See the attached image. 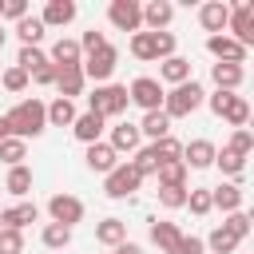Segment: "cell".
Here are the masks:
<instances>
[{
    "mask_svg": "<svg viewBox=\"0 0 254 254\" xmlns=\"http://www.w3.org/2000/svg\"><path fill=\"white\" fill-rule=\"evenodd\" d=\"M175 20V4L171 0H151L143 4V32H167Z\"/></svg>",
    "mask_w": 254,
    "mask_h": 254,
    "instance_id": "5bb4252c",
    "label": "cell"
},
{
    "mask_svg": "<svg viewBox=\"0 0 254 254\" xmlns=\"http://www.w3.org/2000/svg\"><path fill=\"white\" fill-rule=\"evenodd\" d=\"M214 167H218L226 179H238V175L246 171V159H242V155H234L230 147H222V151H214Z\"/></svg>",
    "mask_w": 254,
    "mask_h": 254,
    "instance_id": "836d02e7",
    "label": "cell"
},
{
    "mask_svg": "<svg viewBox=\"0 0 254 254\" xmlns=\"http://www.w3.org/2000/svg\"><path fill=\"white\" fill-rule=\"evenodd\" d=\"M155 179H159V187H187V163H183V159H175V163H159Z\"/></svg>",
    "mask_w": 254,
    "mask_h": 254,
    "instance_id": "1f68e13d",
    "label": "cell"
},
{
    "mask_svg": "<svg viewBox=\"0 0 254 254\" xmlns=\"http://www.w3.org/2000/svg\"><path fill=\"white\" fill-rule=\"evenodd\" d=\"M0 214H4V206H0Z\"/></svg>",
    "mask_w": 254,
    "mask_h": 254,
    "instance_id": "11a10c76",
    "label": "cell"
},
{
    "mask_svg": "<svg viewBox=\"0 0 254 254\" xmlns=\"http://www.w3.org/2000/svg\"><path fill=\"white\" fill-rule=\"evenodd\" d=\"M4 190L8 194H16V198H24L28 190H32V167H8V179H4Z\"/></svg>",
    "mask_w": 254,
    "mask_h": 254,
    "instance_id": "f546056e",
    "label": "cell"
},
{
    "mask_svg": "<svg viewBox=\"0 0 254 254\" xmlns=\"http://www.w3.org/2000/svg\"><path fill=\"white\" fill-rule=\"evenodd\" d=\"M95 242L107 246V250H115L119 242H127V222H123V218H103V222H95Z\"/></svg>",
    "mask_w": 254,
    "mask_h": 254,
    "instance_id": "d4e9b609",
    "label": "cell"
},
{
    "mask_svg": "<svg viewBox=\"0 0 254 254\" xmlns=\"http://www.w3.org/2000/svg\"><path fill=\"white\" fill-rule=\"evenodd\" d=\"M222 119H226V123H230L234 131H238V127H246V123H250V103H246V95H238V99L230 103V111H226Z\"/></svg>",
    "mask_w": 254,
    "mask_h": 254,
    "instance_id": "b9f144b4",
    "label": "cell"
},
{
    "mask_svg": "<svg viewBox=\"0 0 254 254\" xmlns=\"http://www.w3.org/2000/svg\"><path fill=\"white\" fill-rule=\"evenodd\" d=\"M44 20L40 16H24V20H16V36H20V48H40V40H44Z\"/></svg>",
    "mask_w": 254,
    "mask_h": 254,
    "instance_id": "f1b7e54d",
    "label": "cell"
},
{
    "mask_svg": "<svg viewBox=\"0 0 254 254\" xmlns=\"http://www.w3.org/2000/svg\"><path fill=\"white\" fill-rule=\"evenodd\" d=\"M48 214H52V222H60V226H75V222H83V214H87V206H83V198H75V194H52L48 198Z\"/></svg>",
    "mask_w": 254,
    "mask_h": 254,
    "instance_id": "9c48e42d",
    "label": "cell"
},
{
    "mask_svg": "<svg viewBox=\"0 0 254 254\" xmlns=\"http://www.w3.org/2000/svg\"><path fill=\"white\" fill-rule=\"evenodd\" d=\"M210 79H214V91H238L246 79V67L242 64H210Z\"/></svg>",
    "mask_w": 254,
    "mask_h": 254,
    "instance_id": "44dd1931",
    "label": "cell"
},
{
    "mask_svg": "<svg viewBox=\"0 0 254 254\" xmlns=\"http://www.w3.org/2000/svg\"><path fill=\"white\" fill-rule=\"evenodd\" d=\"M24 159H28V143H20V139H12V135L0 139V163H4V167H20Z\"/></svg>",
    "mask_w": 254,
    "mask_h": 254,
    "instance_id": "e575fe53",
    "label": "cell"
},
{
    "mask_svg": "<svg viewBox=\"0 0 254 254\" xmlns=\"http://www.w3.org/2000/svg\"><path fill=\"white\" fill-rule=\"evenodd\" d=\"M234 99H238V91H214V95H206L202 103H206V107H210V111L222 119V115L230 111V103H234Z\"/></svg>",
    "mask_w": 254,
    "mask_h": 254,
    "instance_id": "f6af8a7d",
    "label": "cell"
},
{
    "mask_svg": "<svg viewBox=\"0 0 254 254\" xmlns=\"http://www.w3.org/2000/svg\"><path fill=\"white\" fill-rule=\"evenodd\" d=\"M127 163H131V171H135L139 179H151V175L159 171V163H155V155H151V147H139V151H135V155H131Z\"/></svg>",
    "mask_w": 254,
    "mask_h": 254,
    "instance_id": "74e56055",
    "label": "cell"
},
{
    "mask_svg": "<svg viewBox=\"0 0 254 254\" xmlns=\"http://www.w3.org/2000/svg\"><path fill=\"white\" fill-rule=\"evenodd\" d=\"M79 67H83V79H95V87H99V83H111V75H115V67H119V52L107 44V48L83 56Z\"/></svg>",
    "mask_w": 254,
    "mask_h": 254,
    "instance_id": "5b68a950",
    "label": "cell"
},
{
    "mask_svg": "<svg viewBox=\"0 0 254 254\" xmlns=\"http://www.w3.org/2000/svg\"><path fill=\"white\" fill-rule=\"evenodd\" d=\"M75 0H48L44 4V12H40V20H44V28H67L71 20H75Z\"/></svg>",
    "mask_w": 254,
    "mask_h": 254,
    "instance_id": "ffe728a7",
    "label": "cell"
},
{
    "mask_svg": "<svg viewBox=\"0 0 254 254\" xmlns=\"http://www.w3.org/2000/svg\"><path fill=\"white\" fill-rule=\"evenodd\" d=\"M0 83H4V91L20 95V91H28V71L12 64V67H4V71H0Z\"/></svg>",
    "mask_w": 254,
    "mask_h": 254,
    "instance_id": "ab89813d",
    "label": "cell"
},
{
    "mask_svg": "<svg viewBox=\"0 0 254 254\" xmlns=\"http://www.w3.org/2000/svg\"><path fill=\"white\" fill-rule=\"evenodd\" d=\"M4 123H8V135H12V139L28 143V139L44 135L48 115H44V103H40V99H20L16 107H8V111H4Z\"/></svg>",
    "mask_w": 254,
    "mask_h": 254,
    "instance_id": "6da1fadb",
    "label": "cell"
},
{
    "mask_svg": "<svg viewBox=\"0 0 254 254\" xmlns=\"http://www.w3.org/2000/svg\"><path fill=\"white\" fill-rule=\"evenodd\" d=\"M226 147L234 151V155H250L254 151V135H250V127H238V131H230V139H226Z\"/></svg>",
    "mask_w": 254,
    "mask_h": 254,
    "instance_id": "7bdbcfd3",
    "label": "cell"
},
{
    "mask_svg": "<svg viewBox=\"0 0 254 254\" xmlns=\"http://www.w3.org/2000/svg\"><path fill=\"white\" fill-rule=\"evenodd\" d=\"M44 64H52V60H48V52H40V48H20V56H16V67H24L28 75H36Z\"/></svg>",
    "mask_w": 254,
    "mask_h": 254,
    "instance_id": "8d00e7d4",
    "label": "cell"
},
{
    "mask_svg": "<svg viewBox=\"0 0 254 254\" xmlns=\"http://www.w3.org/2000/svg\"><path fill=\"white\" fill-rule=\"evenodd\" d=\"M206 52L214 56V64H246V48L230 36H206Z\"/></svg>",
    "mask_w": 254,
    "mask_h": 254,
    "instance_id": "2e32d148",
    "label": "cell"
},
{
    "mask_svg": "<svg viewBox=\"0 0 254 254\" xmlns=\"http://www.w3.org/2000/svg\"><path fill=\"white\" fill-rule=\"evenodd\" d=\"M83 87H87L83 67H56V91H60V99H75V95H83Z\"/></svg>",
    "mask_w": 254,
    "mask_h": 254,
    "instance_id": "603a6c76",
    "label": "cell"
},
{
    "mask_svg": "<svg viewBox=\"0 0 254 254\" xmlns=\"http://www.w3.org/2000/svg\"><path fill=\"white\" fill-rule=\"evenodd\" d=\"M127 99H131V103H139V107H143V115H147V111H163V83H159V79H151V75H139V79H131Z\"/></svg>",
    "mask_w": 254,
    "mask_h": 254,
    "instance_id": "ba28073f",
    "label": "cell"
},
{
    "mask_svg": "<svg viewBox=\"0 0 254 254\" xmlns=\"http://www.w3.org/2000/svg\"><path fill=\"white\" fill-rule=\"evenodd\" d=\"M115 155H135L139 147H143V135H139V127L135 123H119V127H111V135L103 139Z\"/></svg>",
    "mask_w": 254,
    "mask_h": 254,
    "instance_id": "7c38bea8",
    "label": "cell"
},
{
    "mask_svg": "<svg viewBox=\"0 0 254 254\" xmlns=\"http://www.w3.org/2000/svg\"><path fill=\"white\" fill-rule=\"evenodd\" d=\"M242 202H246V190H242L238 183H218V187H210V206H214V210L234 214V210H242Z\"/></svg>",
    "mask_w": 254,
    "mask_h": 254,
    "instance_id": "4fadbf2b",
    "label": "cell"
},
{
    "mask_svg": "<svg viewBox=\"0 0 254 254\" xmlns=\"http://www.w3.org/2000/svg\"><path fill=\"white\" fill-rule=\"evenodd\" d=\"M40 238H44V246H48L52 254H60V250H67V246H71V226H60V222H48V226L40 230Z\"/></svg>",
    "mask_w": 254,
    "mask_h": 254,
    "instance_id": "4dcf8cb0",
    "label": "cell"
},
{
    "mask_svg": "<svg viewBox=\"0 0 254 254\" xmlns=\"http://www.w3.org/2000/svg\"><path fill=\"white\" fill-rule=\"evenodd\" d=\"M36 218H40V206L24 198V202H16V206H4L0 226H4V230H20V234H24V226H32Z\"/></svg>",
    "mask_w": 254,
    "mask_h": 254,
    "instance_id": "ac0fdd59",
    "label": "cell"
},
{
    "mask_svg": "<svg viewBox=\"0 0 254 254\" xmlns=\"http://www.w3.org/2000/svg\"><path fill=\"white\" fill-rule=\"evenodd\" d=\"M52 67H79L83 64V52H79V40H67V36H60L56 44H52Z\"/></svg>",
    "mask_w": 254,
    "mask_h": 254,
    "instance_id": "7402d4cb",
    "label": "cell"
},
{
    "mask_svg": "<svg viewBox=\"0 0 254 254\" xmlns=\"http://www.w3.org/2000/svg\"><path fill=\"white\" fill-rule=\"evenodd\" d=\"M107 254H115V250H107Z\"/></svg>",
    "mask_w": 254,
    "mask_h": 254,
    "instance_id": "9f6ffc18",
    "label": "cell"
},
{
    "mask_svg": "<svg viewBox=\"0 0 254 254\" xmlns=\"http://www.w3.org/2000/svg\"><path fill=\"white\" fill-rule=\"evenodd\" d=\"M131 56L135 60H143V64H151V60H171L175 56V32H135L131 36Z\"/></svg>",
    "mask_w": 254,
    "mask_h": 254,
    "instance_id": "3957f363",
    "label": "cell"
},
{
    "mask_svg": "<svg viewBox=\"0 0 254 254\" xmlns=\"http://www.w3.org/2000/svg\"><path fill=\"white\" fill-rule=\"evenodd\" d=\"M222 230H230V234H234V238L242 242V238L250 234V214H246V210H234V214H226V222H222Z\"/></svg>",
    "mask_w": 254,
    "mask_h": 254,
    "instance_id": "ee69618b",
    "label": "cell"
},
{
    "mask_svg": "<svg viewBox=\"0 0 254 254\" xmlns=\"http://www.w3.org/2000/svg\"><path fill=\"white\" fill-rule=\"evenodd\" d=\"M226 32H230V40H234V44H242V48L250 52V44H254V4H250V0H242V4H234V8H230Z\"/></svg>",
    "mask_w": 254,
    "mask_h": 254,
    "instance_id": "52a82bcc",
    "label": "cell"
},
{
    "mask_svg": "<svg viewBox=\"0 0 254 254\" xmlns=\"http://www.w3.org/2000/svg\"><path fill=\"white\" fill-rule=\"evenodd\" d=\"M226 20H230V4H222V0H210L198 8V24L210 36H226Z\"/></svg>",
    "mask_w": 254,
    "mask_h": 254,
    "instance_id": "9a60e30c",
    "label": "cell"
},
{
    "mask_svg": "<svg viewBox=\"0 0 254 254\" xmlns=\"http://www.w3.org/2000/svg\"><path fill=\"white\" fill-rule=\"evenodd\" d=\"M127 83H99L91 95H87V111H95L99 119H115L127 111Z\"/></svg>",
    "mask_w": 254,
    "mask_h": 254,
    "instance_id": "277c9868",
    "label": "cell"
},
{
    "mask_svg": "<svg viewBox=\"0 0 254 254\" xmlns=\"http://www.w3.org/2000/svg\"><path fill=\"white\" fill-rule=\"evenodd\" d=\"M187 206H190V214H198V218H206L214 206H210V187H190L187 190Z\"/></svg>",
    "mask_w": 254,
    "mask_h": 254,
    "instance_id": "f35d334b",
    "label": "cell"
},
{
    "mask_svg": "<svg viewBox=\"0 0 254 254\" xmlns=\"http://www.w3.org/2000/svg\"><path fill=\"white\" fill-rule=\"evenodd\" d=\"M83 163H87V171H95V175H111V171L119 167V155L99 139V143H91V147L83 151Z\"/></svg>",
    "mask_w": 254,
    "mask_h": 254,
    "instance_id": "d6986e66",
    "label": "cell"
},
{
    "mask_svg": "<svg viewBox=\"0 0 254 254\" xmlns=\"http://www.w3.org/2000/svg\"><path fill=\"white\" fill-rule=\"evenodd\" d=\"M4 40H8V32H4V24H0V48H4Z\"/></svg>",
    "mask_w": 254,
    "mask_h": 254,
    "instance_id": "db71d44e",
    "label": "cell"
},
{
    "mask_svg": "<svg viewBox=\"0 0 254 254\" xmlns=\"http://www.w3.org/2000/svg\"><path fill=\"white\" fill-rule=\"evenodd\" d=\"M99 48H107V36H103V32L91 28V32L79 36V52H83V56H91V52H99Z\"/></svg>",
    "mask_w": 254,
    "mask_h": 254,
    "instance_id": "7dc6e473",
    "label": "cell"
},
{
    "mask_svg": "<svg viewBox=\"0 0 254 254\" xmlns=\"http://www.w3.org/2000/svg\"><path fill=\"white\" fill-rule=\"evenodd\" d=\"M159 206L163 210H183L187 206V187H159Z\"/></svg>",
    "mask_w": 254,
    "mask_h": 254,
    "instance_id": "60d3db41",
    "label": "cell"
},
{
    "mask_svg": "<svg viewBox=\"0 0 254 254\" xmlns=\"http://www.w3.org/2000/svg\"><path fill=\"white\" fill-rule=\"evenodd\" d=\"M202 99H206L202 83H198V79H187V83L163 91V115H167V119H187V115H194V111L202 107Z\"/></svg>",
    "mask_w": 254,
    "mask_h": 254,
    "instance_id": "7a4b0ae2",
    "label": "cell"
},
{
    "mask_svg": "<svg viewBox=\"0 0 254 254\" xmlns=\"http://www.w3.org/2000/svg\"><path fill=\"white\" fill-rule=\"evenodd\" d=\"M135 127H139V135H143V139H151V143H155V139H167V135H171V119H167L163 111H147V115H143V119H139Z\"/></svg>",
    "mask_w": 254,
    "mask_h": 254,
    "instance_id": "83f0119b",
    "label": "cell"
},
{
    "mask_svg": "<svg viewBox=\"0 0 254 254\" xmlns=\"http://www.w3.org/2000/svg\"><path fill=\"white\" fill-rule=\"evenodd\" d=\"M179 238H183V230L175 226V222H151V242L159 246V254H175L179 250Z\"/></svg>",
    "mask_w": 254,
    "mask_h": 254,
    "instance_id": "484cf974",
    "label": "cell"
},
{
    "mask_svg": "<svg viewBox=\"0 0 254 254\" xmlns=\"http://www.w3.org/2000/svg\"><path fill=\"white\" fill-rule=\"evenodd\" d=\"M202 242H206V254H234V250H238V238H234L230 230H222V226H218L210 238H202Z\"/></svg>",
    "mask_w": 254,
    "mask_h": 254,
    "instance_id": "d590c367",
    "label": "cell"
},
{
    "mask_svg": "<svg viewBox=\"0 0 254 254\" xmlns=\"http://www.w3.org/2000/svg\"><path fill=\"white\" fill-rule=\"evenodd\" d=\"M143 187V179L131 171V163H119L111 175H103V194L107 198H127V194H135Z\"/></svg>",
    "mask_w": 254,
    "mask_h": 254,
    "instance_id": "30bf717a",
    "label": "cell"
},
{
    "mask_svg": "<svg viewBox=\"0 0 254 254\" xmlns=\"http://www.w3.org/2000/svg\"><path fill=\"white\" fill-rule=\"evenodd\" d=\"M0 139H8V123H4V115H0Z\"/></svg>",
    "mask_w": 254,
    "mask_h": 254,
    "instance_id": "f5cc1de1",
    "label": "cell"
},
{
    "mask_svg": "<svg viewBox=\"0 0 254 254\" xmlns=\"http://www.w3.org/2000/svg\"><path fill=\"white\" fill-rule=\"evenodd\" d=\"M0 254H24V234L0 226Z\"/></svg>",
    "mask_w": 254,
    "mask_h": 254,
    "instance_id": "bcb514c9",
    "label": "cell"
},
{
    "mask_svg": "<svg viewBox=\"0 0 254 254\" xmlns=\"http://www.w3.org/2000/svg\"><path fill=\"white\" fill-rule=\"evenodd\" d=\"M214 143L210 139H190V143H183V163H187V171L194 167V171H206V167H214Z\"/></svg>",
    "mask_w": 254,
    "mask_h": 254,
    "instance_id": "e0dca14e",
    "label": "cell"
},
{
    "mask_svg": "<svg viewBox=\"0 0 254 254\" xmlns=\"http://www.w3.org/2000/svg\"><path fill=\"white\" fill-rule=\"evenodd\" d=\"M147 147H151L155 163H175V159H183V143H179L175 135H167V139H155V143H147Z\"/></svg>",
    "mask_w": 254,
    "mask_h": 254,
    "instance_id": "d6a6232c",
    "label": "cell"
},
{
    "mask_svg": "<svg viewBox=\"0 0 254 254\" xmlns=\"http://www.w3.org/2000/svg\"><path fill=\"white\" fill-rule=\"evenodd\" d=\"M44 115H48V127H71L79 111H75L71 99H60V95H56L52 103H44Z\"/></svg>",
    "mask_w": 254,
    "mask_h": 254,
    "instance_id": "4316f807",
    "label": "cell"
},
{
    "mask_svg": "<svg viewBox=\"0 0 254 254\" xmlns=\"http://www.w3.org/2000/svg\"><path fill=\"white\" fill-rule=\"evenodd\" d=\"M187 79H194V75H190V60H187V56H171V60H163V64H159V83L179 87V83H187Z\"/></svg>",
    "mask_w": 254,
    "mask_h": 254,
    "instance_id": "cb8c5ba5",
    "label": "cell"
},
{
    "mask_svg": "<svg viewBox=\"0 0 254 254\" xmlns=\"http://www.w3.org/2000/svg\"><path fill=\"white\" fill-rule=\"evenodd\" d=\"M103 131H107V119H99L95 111H79V115H75V123H71V135H75L83 147L99 143V139H103Z\"/></svg>",
    "mask_w": 254,
    "mask_h": 254,
    "instance_id": "8fae6325",
    "label": "cell"
},
{
    "mask_svg": "<svg viewBox=\"0 0 254 254\" xmlns=\"http://www.w3.org/2000/svg\"><path fill=\"white\" fill-rule=\"evenodd\" d=\"M24 16H28V4H24V0H8V4H4V12H0V20H12V24H16V20H24Z\"/></svg>",
    "mask_w": 254,
    "mask_h": 254,
    "instance_id": "681fc988",
    "label": "cell"
},
{
    "mask_svg": "<svg viewBox=\"0 0 254 254\" xmlns=\"http://www.w3.org/2000/svg\"><path fill=\"white\" fill-rule=\"evenodd\" d=\"M28 83H40V87H48V83H56V67L52 64H44L36 75H28Z\"/></svg>",
    "mask_w": 254,
    "mask_h": 254,
    "instance_id": "f907efd6",
    "label": "cell"
},
{
    "mask_svg": "<svg viewBox=\"0 0 254 254\" xmlns=\"http://www.w3.org/2000/svg\"><path fill=\"white\" fill-rule=\"evenodd\" d=\"M115 254H143V246H139V242H119Z\"/></svg>",
    "mask_w": 254,
    "mask_h": 254,
    "instance_id": "816d5d0a",
    "label": "cell"
},
{
    "mask_svg": "<svg viewBox=\"0 0 254 254\" xmlns=\"http://www.w3.org/2000/svg\"><path fill=\"white\" fill-rule=\"evenodd\" d=\"M175 254H206V242L198 238V234H183L179 238V250Z\"/></svg>",
    "mask_w": 254,
    "mask_h": 254,
    "instance_id": "c3c4849f",
    "label": "cell"
},
{
    "mask_svg": "<svg viewBox=\"0 0 254 254\" xmlns=\"http://www.w3.org/2000/svg\"><path fill=\"white\" fill-rule=\"evenodd\" d=\"M107 20H111V28L115 32H143V4L139 0H111V8H107Z\"/></svg>",
    "mask_w": 254,
    "mask_h": 254,
    "instance_id": "8992f818",
    "label": "cell"
}]
</instances>
